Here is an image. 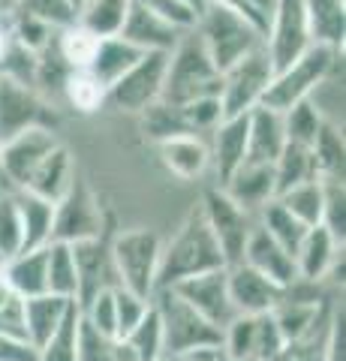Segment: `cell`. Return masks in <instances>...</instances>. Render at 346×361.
<instances>
[{"label": "cell", "mask_w": 346, "mask_h": 361, "mask_svg": "<svg viewBox=\"0 0 346 361\" xmlns=\"http://www.w3.org/2000/svg\"><path fill=\"white\" fill-rule=\"evenodd\" d=\"M286 349V341L271 313L256 316V343H253V361H271Z\"/></svg>", "instance_id": "49"}, {"label": "cell", "mask_w": 346, "mask_h": 361, "mask_svg": "<svg viewBox=\"0 0 346 361\" xmlns=\"http://www.w3.org/2000/svg\"><path fill=\"white\" fill-rule=\"evenodd\" d=\"M121 341L132 353V361H163L166 349H163V325H160L157 307L151 304L148 313L142 316V322L132 331H127Z\"/></svg>", "instance_id": "36"}, {"label": "cell", "mask_w": 346, "mask_h": 361, "mask_svg": "<svg viewBox=\"0 0 346 361\" xmlns=\"http://www.w3.org/2000/svg\"><path fill=\"white\" fill-rule=\"evenodd\" d=\"M220 190L232 202H238L241 208L259 214V208L265 205V202L274 199V172H271V166L241 163L226 184H220Z\"/></svg>", "instance_id": "23"}, {"label": "cell", "mask_w": 346, "mask_h": 361, "mask_svg": "<svg viewBox=\"0 0 346 361\" xmlns=\"http://www.w3.org/2000/svg\"><path fill=\"white\" fill-rule=\"evenodd\" d=\"M314 166H316V178H334L343 180V160H346V145H343V130L334 123H322L314 145Z\"/></svg>", "instance_id": "34"}, {"label": "cell", "mask_w": 346, "mask_h": 361, "mask_svg": "<svg viewBox=\"0 0 346 361\" xmlns=\"http://www.w3.org/2000/svg\"><path fill=\"white\" fill-rule=\"evenodd\" d=\"M226 283H229L232 307H235V313H241V316L271 313L277 304L286 298V289L274 286L271 280L256 274V271L244 262H235V265L226 268Z\"/></svg>", "instance_id": "15"}, {"label": "cell", "mask_w": 346, "mask_h": 361, "mask_svg": "<svg viewBox=\"0 0 346 361\" xmlns=\"http://www.w3.org/2000/svg\"><path fill=\"white\" fill-rule=\"evenodd\" d=\"M151 304L160 313V325H163V349L166 358H181L196 349H208V346H220L223 331L214 329L208 319H202L193 307L175 295L172 289H157L154 292Z\"/></svg>", "instance_id": "6"}, {"label": "cell", "mask_w": 346, "mask_h": 361, "mask_svg": "<svg viewBox=\"0 0 346 361\" xmlns=\"http://www.w3.org/2000/svg\"><path fill=\"white\" fill-rule=\"evenodd\" d=\"M253 343H256V316H235L223 329V358L226 361H253Z\"/></svg>", "instance_id": "41"}, {"label": "cell", "mask_w": 346, "mask_h": 361, "mask_svg": "<svg viewBox=\"0 0 346 361\" xmlns=\"http://www.w3.org/2000/svg\"><path fill=\"white\" fill-rule=\"evenodd\" d=\"M46 262H49V253H46V247H42V250H27V253L6 259V262L0 265V271H4L9 286H13L21 298H37V295H46L49 292Z\"/></svg>", "instance_id": "28"}, {"label": "cell", "mask_w": 346, "mask_h": 361, "mask_svg": "<svg viewBox=\"0 0 346 361\" xmlns=\"http://www.w3.org/2000/svg\"><path fill=\"white\" fill-rule=\"evenodd\" d=\"M130 13V0H87L79 9V21L82 27H87L99 39L118 37L121 27H124V18Z\"/></svg>", "instance_id": "32"}, {"label": "cell", "mask_w": 346, "mask_h": 361, "mask_svg": "<svg viewBox=\"0 0 346 361\" xmlns=\"http://www.w3.org/2000/svg\"><path fill=\"white\" fill-rule=\"evenodd\" d=\"M66 4H70V6H73V13H75V16H79V9H82V6L87 4V0H66Z\"/></svg>", "instance_id": "56"}, {"label": "cell", "mask_w": 346, "mask_h": 361, "mask_svg": "<svg viewBox=\"0 0 346 361\" xmlns=\"http://www.w3.org/2000/svg\"><path fill=\"white\" fill-rule=\"evenodd\" d=\"M0 361H39V353L25 337L0 334Z\"/></svg>", "instance_id": "52"}, {"label": "cell", "mask_w": 346, "mask_h": 361, "mask_svg": "<svg viewBox=\"0 0 346 361\" xmlns=\"http://www.w3.org/2000/svg\"><path fill=\"white\" fill-rule=\"evenodd\" d=\"M13 6H16V0H0V9H6V13H9Z\"/></svg>", "instance_id": "57"}, {"label": "cell", "mask_w": 346, "mask_h": 361, "mask_svg": "<svg viewBox=\"0 0 346 361\" xmlns=\"http://www.w3.org/2000/svg\"><path fill=\"white\" fill-rule=\"evenodd\" d=\"M274 78V63L268 58L265 45L241 58L235 66H229L220 75V106L223 118L250 115L256 106H262V97Z\"/></svg>", "instance_id": "7"}, {"label": "cell", "mask_w": 346, "mask_h": 361, "mask_svg": "<svg viewBox=\"0 0 346 361\" xmlns=\"http://www.w3.org/2000/svg\"><path fill=\"white\" fill-rule=\"evenodd\" d=\"M163 361H169V358H163Z\"/></svg>", "instance_id": "59"}, {"label": "cell", "mask_w": 346, "mask_h": 361, "mask_svg": "<svg viewBox=\"0 0 346 361\" xmlns=\"http://www.w3.org/2000/svg\"><path fill=\"white\" fill-rule=\"evenodd\" d=\"M70 247L75 259V274H79V295H75L79 307H85L97 292L118 289V277H115V268H111L106 238H87Z\"/></svg>", "instance_id": "16"}, {"label": "cell", "mask_w": 346, "mask_h": 361, "mask_svg": "<svg viewBox=\"0 0 346 361\" xmlns=\"http://www.w3.org/2000/svg\"><path fill=\"white\" fill-rule=\"evenodd\" d=\"M79 322H82V310L79 304H73L70 313L63 316V322L58 325L46 343H42L37 353L39 361H75V343H79Z\"/></svg>", "instance_id": "40"}, {"label": "cell", "mask_w": 346, "mask_h": 361, "mask_svg": "<svg viewBox=\"0 0 346 361\" xmlns=\"http://www.w3.org/2000/svg\"><path fill=\"white\" fill-rule=\"evenodd\" d=\"M160 250H163V238L154 229H127L115 235V241L109 244V256L118 286L151 301L154 292H157Z\"/></svg>", "instance_id": "4"}, {"label": "cell", "mask_w": 346, "mask_h": 361, "mask_svg": "<svg viewBox=\"0 0 346 361\" xmlns=\"http://www.w3.org/2000/svg\"><path fill=\"white\" fill-rule=\"evenodd\" d=\"M75 361H132V353L121 337H109L91 329L85 319L79 322V343H75Z\"/></svg>", "instance_id": "39"}, {"label": "cell", "mask_w": 346, "mask_h": 361, "mask_svg": "<svg viewBox=\"0 0 346 361\" xmlns=\"http://www.w3.org/2000/svg\"><path fill=\"white\" fill-rule=\"evenodd\" d=\"M184 33L187 30L169 25V21H163L160 16L148 13L144 6H139V4H132V0H130V13H127L124 27H121L118 37L124 42H130V45H136V49L144 51V54H148V51L169 54L175 45L181 42Z\"/></svg>", "instance_id": "18"}, {"label": "cell", "mask_w": 346, "mask_h": 361, "mask_svg": "<svg viewBox=\"0 0 346 361\" xmlns=\"http://www.w3.org/2000/svg\"><path fill=\"white\" fill-rule=\"evenodd\" d=\"M175 361H184V358H175Z\"/></svg>", "instance_id": "58"}, {"label": "cell", "mask_w": 346, "mask_h": 361, "mask_svg": "<svg viewBox=\"0 0 346 361\" xmlns=\"http://www.w3.org/2000/svg\"><path fill=\"white\" fill-rule=\"evenodd\" d=\"M310 45L314 42L304 18V0H274L265 27V51L274 63V73L298 61Z\"/></svg>", "instance_id": "10"}, {"label": "cell", "mask_w": 346, "mask_h": 361, "mask_svg": "<svg viewBox=\"0 0 346 361\" xmlns=\"http://www.w3.org/2000/svg\"><path fill=\"white\" fill-rule=\"evenodd\" d=\"M9 49H13V25H9L6 9H0V61L6 58Z\"/></svg>", "instance_id": "54"}, {"label": "cell", "mask_w": 346, "mask_h": 361, "mask_svg": "<svg viewBox=\"0 0 346 361\" xmlns=\"http://www.w3.org/2000/svg\"><path fill=\"white\" fill-rule=\"evenodd\" d=\"M75 301H66L58 295H37L25 298V310H21V322H25V337L33 349H39L49 337L58 331V325L63 322V316L70 313Z\"/></svg>", "instance_id": "26"}, {"label": "cell", "mask_w": 346, "mask_h": 361, "mask_svg": "<svg viewBox=\"0 0 346 361\" xmlns=\"http://www.w3.org/2000/svg\"><path fill=\"white\" fill-rule=\"evenodd\" d=\"M160 160L172 175L193 180L211 166V151L202 135H172L166 142H157Z\"/></svg>", "instance_id": "24"}, {"label": "cell", "mask_w": 346, "mask_h": 361, "mask_svg": "<svg viewBox=\"0 0 346 361\" xmlns=\"http://www.w3.org/2000/svg\"><path fill=\"white\" fill-rule=\"evenodd\" d=\"M75 184V166H73V154L63 145H54V148L42 157V163L33 169V175L27 178L25 193H33L46 202H58L70 193V187Z\"/></svg>", "instance_id": "21"}, {"label": "cell", "mask_w": 346, "mask_h": 361, "mask_svg": "<svg viewBox=\"0 0 346 361\" xmlns=\"http://www.w3.org/2000/svg\"><path fill=\"white\" fill-rule=\"evenodd\" d=\"M304 18L310 30V42L343 51V37H346L343 0H304Z\"/></svg>", "instance_id": "27"}, {"label": "cell", "mask_w": 346, "mask_h": 361, "mask_svg": "<svg viewBox=\"0 0 346 361\" xmlns=\"http://www.w3.org/2000/svg\"><path fill=\"white\" fill-rule=\"evenodd\" d=\"M226 268V259L220 253V244L214 232L208 229L202 208H193L184 217V223L175 229V235L163 244L160 268H157V289H172L175 283L208 271Z\"/></svg>", "instance_id": "1"}, {"label": "cell", "mask_w": 346, "mask_h": 361, "mask_svg": "<svg viewBox=\"0 0 346 361\" xmlns=\"http://www.w3.org/2000/svg\"><path fill=\"white\" fill-rule=\"evenodd\" d=\"M256 223H259L262 229H265L268 238L277 241L289 256L295 259L298 247H301V241H304V235H307V226H304V223L295 220L292 214H289L277 199L265 202V205L259 208V214H256Z\"/></svg>", "instance_id": "31"}, {"label": "cell", "mask_w": 346, "mask_h": 361, "mask_svg": "<svg viewBox=\"0 0 346 361\" xmlns=\"http://www.w3.org/2000/svg\"><path fill=\"white\" fill-rule=\"evenodd\" d=\"M211 166L220 178V184H226L232 172L244 163L247 157V115L238 118H223L214 130H211Z\"/></svg>", "instance_id": "22"}, {"label": "cell", "mask_w": 346, "mask_h": 361, "mask_svg": "<svg viewBox=\"0 0 346 361\" xmlns=\"http://www.w3.org/2000/svg\"><path fill=\"white\" fill-rule=\"evenodd\" d=\"M61 97H63L75 111H79V115H94V111H99V109L106 106L109 90L99 85L87 70H70V75L63 78Z\"/></svg>", "instance_id": "37"}, {"label": "cell", "mask_w": 346, "mask_h": 361, "mask_svg": "<svg viewBox=\"0 0 346 361\" xmlns=\"http://www.w3.org/2000/svg\"><path fill=\"white\" fill-rule=\"evenodd\" d=\"M181 109V118L187 123V130L199 135V133H211L223 121V106H220V97H202V99H193L187 106H178Z\"/></svg>", "instance_id": "47"}, {"label": "cell", "mask_w": 346, "mask_h": 361, "mask_svg": "<svg viewBox=\"0 0 346 361\" xmlns=\"http://www.w3.org/2000/svg\"><path fill=\"white\" fill-rule=\"evenodd\" d=\"M151 301L148 298H139L127 289H115V319H118V337H124L127 331H132L136 325L142 322V316L148 313Z\"/></svg>", "instance_id": "50"}, {"label": "cell", "mask_w": 346, "mask_h": 361, "mask_svg": "<svg viewBox=\"0 0 346 361\" xmlns=\"http://www.w3.org/2000/svg\"><path fill=\"white\" fill-rule=\"evenodd\" d=\"M49 262H46V277H49V295H58L66 301H75L79 295V274H75V259L73 247L51 241L46 247Z\"/></svg>", "instance_id": "33"}, {"label": "cell", "mask_w": 346, "mask_h": 361, "mask_svg": "<svg viewBox=\"0 0 346 361\" xmlns=\"http://www.w3.org/2000/svg\"><path fill=\"white\" fill-rule=\"evenodd\" d=\"M271 172H274V199H277V196L289 193L292 187L316 178L314 154H310V148H304V145L286 142L280 157H277L274 166H271Z\"/></svg>", "instance_id": "30"}, {"label": "cell", "mask_w": 346, "mask_h": 361, "mask_svg": "<svg viewBox=\"0 0 346 361\" xmlns=\"http://www.w3.org/2000/svg\"><path fill=\"white\" fill-rule=\"evenodd\" d=\"M241 262L250 265L256 274H262L265 280H271V283L280 286V289H289V286L298 283L295 259L289 256L277 241L268 238L259 223H256V229L250 232L247 247H244V253H241Z\"/></svg>", "instance_id": "17"}, {"label": "cell", "mask_w": 346, "mask_h": 361, "mask_svg": "<svg viewBox=\"0 0 346 361\" xmlns=\"http://www.w3.org/2000/svg\"><path fill=\"white\" fill-rule=\"evenodd\" d=\"M172 292L181 298L187 307H193L202 319H208L214 329H226V325L235 319V307H232V298H229V283H226V268L220 271H208V274H199V277H190L175 283Z\"/></svg>", "instance_id": "14"}, {"label": "cell", "mask_w": 346, "mask_h": 361, "mask_svg": "<svg viewBox=\"0 0 346 361\" xmlns=\"http://www.w3.org/2000/svg\"><path fill=\"white\" fill-rule=\"evenodd\" d=\"M16 202H18V220H21V253L49 247L51 229H54V202L25 193V190H16Z\"/></svg>", "instance_id": "25"}, {"label": "cell", "mask_w": 346, "mask_h": 361, "mask_svg": "<svg viewBox=\"0 0 346 361\" xmlns=\"http://www.w3.org/2000/svg\"><path fill=\"white\" fill-rule=\"evenodd\" d=\"M21 310H25V298L9 286V280L0 271V334L25 337V322H21ZM27 341V337H25Z\"/></svg>", "instance_id": "48"}, {"label": "cell", "mask_w": 346, "mask_h": 361, "mask_svg": "<svg viewBox=\"0 0 346 361\" xmlns=\"http://www.w3.org/2000/svg\"><path fill=\"white\" fill-rule=\"evenodd\" d=\"M30 127H54L49 99L33 85L0 75V145Z\"/></svg>", "instance_id": "11"}, {"label": "cell", "mask_w": 346, "mask_h": 361, "mask_svg": "<svg viewBox=\"0 0 346 361\" xmlns=\"http://www.w3.org/2000/svg\"><path fill=\"white\" fill-rule=\"evenodd\" d=\"M196 37L202 39L211 63L217 66V73L223 75L229 66H235L241 58H247L250 51H256L259 45H265V30L256 27L253 21H247L238 13L220 6H208L202 16L196 18Z\"/></svg>", "instance_id": "3"}, {"label": "cell", "mask_w": 346, "mask_h": 361, "mask_svg": "<svg viewBox=\"0 0 346 361\" xmlns=\"http://www.w3.org/2000/svg\"><path fill=\"white\" fill-rule=\"evenodd\" d=\"M9 13H25L42 21V25H49L51 30H61L75 21V13L66 0H16V6Z\"/></svg>", "instance_id": "45"}, {"label": "cell", "mask_w": 346, "mask_h": 361, "mask_svg": "<svg viewBox=\"0 0 346 361\" xmlns=\"http://www.w3.org/2000/svg\"><path fill=\"white\" fill-rule=\"evenodd\" d=\"M87 238H103V214H99V205L91 190L75 180L70 193L54 205L51 241L79 244Z\"/></svg>", "instance_id": "12"}, {"label": "cell", "mask_w": 346, "mask_h": 361, "mask_svg": "<svg viewBox=\"0 0 346 361\" xmlns=\"http://www.w3.org/2000/svg\"><path fill=\"white\" fill-rule=\"evenodd\" d=\"M338 265H343V244L334 238L326 226H314L307 229L304 241H301L298 253H295V268H298V280L301 283H319Z\"/></svg>", "instance_id": "19"}, {"label": "cell", "mask_w": 346, "mask_h": 361, "mask_svg": "<svg viewBox=\"0 0 346 361\" xmlns=\"http://www.w3.org/2000/svg\"><path fill=\"white\" fill-rule=\"evenodd\" d=\"M286 145V133H283V115L256 106L247 115V157L244 163L250 166H274V160L280 157Z\"/></svg>", "instance_id": "20"}, {"label": "cell", "mask_w": 346, "mask_h": 361, "mask_svg": "<svg viewBox=\"0 0 346 361\" xmlns=\"http://www.w3.org/2000/svg\"><path fill=\"white\" fill-rule=\"evenodd\" d=\"M166 63H169V54H163V51L142 54V58L109 87L106 103H111L121 111H130V115H142L144 109L160 103L163 82H166Z\"/></svg>", "instance_id": "9"}, {"label": "cell", "mask_w": 346, "mask_h": 361, "mask_svg": "<svg viewBox=\"0 0 346 361\" xmlns=\"http://www.w3.org/2000/svg\"><path fill=\"white\" fill-rule=\"evenodd\" d=\"M208 6H220V9H229V13H238V16H244L247 21H253L256 27H262V30H265L262 16L256 13V9L247 4V0H208Z\"/></svg>", "instance_id": "53"}, {"label": "cell", "mask_w": 346, "mask_h": 361, "mask_svg": "<svg viewBox=\"0 0 346 361\" xmlns=\"http://www.w3.org/2000/svg\"><path fill=\"white\" fill-rule=\"evenodd\" d=\"M199 208H202L208 229L214 232V238L220 244L226 268L241 262V253H244V247H247L250 232L256 229V214L241 208L238 202H232L220 187H208Z\"/></svg>", "instance_id": "8"}, {"label": "cell", "mask_w": 346, "mask_h": 361, "mask_svg": "<svg viewBox=\"0 0 346 361\" xmlns=\"http://www.w3.org/2000/svg\"><path fill=\"white\" fill-rule=\"evenodd\" d=\"M132 4L144 6L148 13L160 16L163 21H169V25L181 27V30H193L196 27V16L190 13L184 4H178V0H132Z\"/></svg>", "instance_id": "51"}, {"label": "cell", "mask_w": 346, "mask_h": 361, "mask_svg": "<svg viewBox=\"0 0 346 361\" xmlns=\"http://www.w3.org/2000/svg\"><path fill=\"white\" fill-rule=\"evenodd\" d=\"M322 199H326V190H322V178H314V180H304V184L292 187L289 193L277 196V202L292 214L295 220H301L307 229L322 223Z\"/></svg>", "instance_id": "38"}, {"label": "cell", "mask_w": 346, "mask_h": 361, "mask_svg": "<svg viewBox=\"0 0 346 361\" xmlns=\"http://www.w3.org/2000/svg\"><path fill=\"white\" fill-rule=\"evenodd\" d=\"M144 51H139L136 45H130L124 42L121 37H109V39H99L97 45V54H94V61L91 66H87V73H91L99 85H103L106 90L118 82L121 75H124L132 63H136L142 58Z\"/></svg>", "instance_id": "29"}, {"label": "cell", "mask_w": 346, "mask_h": 361, "mask_svg": "<svg viewBox=\"0 0 346 361\" xmlns=\"http://www.w3.org/2000/svg\"><path fill=\"white\" fill-rule=\"evenodd\" d=\"M58 142L51 127H30L25 133L13 135L0 145V180H6L9 190H25L27 178L33 175V169L42 163Z\"/></svg>", "instance_id": "13"}, {"label": "cell", "mask_w": 346, "mask_h": 361, "mask_svg": "<svg viewBox=\"0 0 346 361\" xmlns=\"http://www.w3.org/2000/svg\"><path fill=\"white\" fill-rule=\"evenodd\" d=\"M142 118H144V130H148L154 142H166V139H172V135H193L181 118V109L163 103V99L154 103L151 109H144Z\"/></svg>", "instance_id": "42"}, {"label": "cell", "mask_w": 346, "mask_h": 361, "mask_svg": "<svg viewBox=\"0 0 346 361\" xmlns=\"http://www.w3.org/2000/svg\"><path fill=\"white\" fill-rule=\"evenodd\" d=\"M178 4H184V6H187V9H190V13H193L196 18H199V16H202L205 9H208V0H178Z\"/></svg>", "instance_id": "55"}, {"label": "cell", "mask_w": 346, "mask_h": 361, "mask_svg": "<svg viewBox=\"0 0 346 361\" xmlns=\"http://www.w3.org/2000/svg\"><path fill=\"white\" fill-rule=\"evenodd\" d=\"M322 123L326 121L319 118V111L310 106L307 99L292 106L289 111H283V133H286V142H292V145H304V148H310Z\"/></svg>", "instance_id": "43"}, {"label": "cell", "mask_w": 346, "mask_h": 361, "mask_svg": "<svg viewBox=\"0 0 346 361\" xmlns=\"http://www.w3.org/2000/svg\"><path fill=\"white\" fill-rule=\"evenodd\" d=\"M340 54L343 51L326 49V45H310L298 61H292L289 66L274 73L271 85H268L265 97H262V106L277 111V115H283V111H289L292 106L310 99V94L326 82V75L343 61Z\"/></svg>", "instance_id": "5"}, {"label": "cell", "mask_w": 346, "mask_h": 361, "mask_svg": "<svg viewBox=\"0 0 346 361\" xmlns=\"http://www.w3.org/2000/svg\"><path fill=\"white\" fill-rule=\"evenodd\" d=\"M97 45H99V37H94L79 21H73V25H66L54 33V49H58L61 61L70 70H87L97 54Z\"/></svg>", "instance_id": "35"}, {"label": "cell", "mask_w": 346, "mask_h": 361, "mask_svg": "<svg viewBox=\"0 0 346 361\" xmlns=\"http://www.w3.org/2000/svg\"><path fill=\"white\" fill-rule=\"evenodd\" d=\"M322 190H326V199H322V223L326 229L343 244V235H346V190H343V180H334V178H322Z\"/></svg>", "instance_id": "46"}, {"label": "cell", "mask_w": 346, "mask_h": 361, "mask_svg": "<svg viewBox=\"0 0 346 361\" xmlns=\"http://www.w3.org/2000/svg\"><path fill=\"white\" fill-rule=\"evenodd\" d=\"M21 253V220L16 190L0 193V265Z\"/></svg>", "instance_id": "44"}, {"label": "cell", "mask_w": 346, "mask_h": 361, "mask_svg": "<svg viewBox=\"0 0 346 361\" xmlns=\"http://www.w3.org/2000/svg\"><path fill=\"white\" fill-rule=\"evenodd\" d=\"M202 97H220V73L211 63L196 30H187L181 42L169 51L160 99L169 106H187Z\"/></svg>", "instance_id": "2"}]
</instances>
